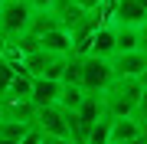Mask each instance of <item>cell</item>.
Wrapping results in <instances>:
<instances>
[{"mask_svg": "<svg viewBox=\"0 0 147 144\" xmlns=\"http://www.w3.org/2000/svg\"><path fill=\"white\" fill-rule=\"evenodd\" d=\"M98 98H101L105 118H131L137 98H141V85H137L134 79H115Z\"/></svg>", "mask_w": 147, "mask_h": 144, "instance_id": "1", "label": "cell"}, {"mask_svg": "<svg viewBox=\"0 0 147 144\" xmlns=\"http://www.w3.org/2000/svg\"><path fill=\"white\" fill-rule=\"evenodd\" d=\"M30 16H33V10H30L26 0H0V36L7 43L20 39L26 33Z\"/></svg>", "mask_w": 147, "mask_h": 144, "instance_id": "2", "label": "cell"}, {"mask_svg": "<svg viewBox=\"0 0 147 144\" xmlns=\"http://www.w3.org/2000/svg\"><path fill=\"white\" fill-rule=\"evenodd\" d=\"M115 75H111V62L108 59H95V56H82V72H79V89L85 95H101Z\"/></svg>", "mask_w": 147, "mask_h": 144, "instance_id": "3", "label": "cell"}, {"mask_svg": "<svg viewBox=\"0 0 147 144\" xmlns=\"http://www.w3.org/2000/svg\"><path fill=\"white\" fill-rule=\"evenodd\" d=\"M111 26H124V30H137L147 23V13L137 0H115V10H111Z\"/></svg>", "mask_w": 147, "mask_h": 144, "instance_id": "4", "label": "cell"}, {"mask_svg": "<svg viewBox=\"0 0 147 144\" xmlns=\"http://www.w3.org/2000/svg\"><path fill=\"white\" fill-rule=\"evenodd\" d=\"M108 62H111V75L115 79H137L147 69V56L141 49H134V53H115Z\"/></svg>", "mask_w": 147, "mask_h": 144, "instance_id": "5", "label": "cell"}, {"mask_svg": "<svg viewBox=\"0 0 147 144\" xmlns=\"http://www.w3.org/2000/svg\"><path fill=\"white\" fill-rule=\"evenodd\" d=\"M59 89H62V82H53V79H30V105H33V108L56 105V101H59Z\"/></svg>", "mask_w": 147, "mask_h": 144, "instance_id": "6", "label": "cell"}, {"mask_svg": "<svg viewBox=\"0 0 147 144\" xmlns=\"http://www.w3.org/2000/svg\"><path fill=\"white\" fill-rule=\"evenodd\" d=\"M85 56H95V59H111L115 56V30H111V23H101V26L92 33Z\"/></svg>", "mask_w": 147, "mask_h": 144, "instance_id": "7", "label": "cell"}, {"mask_svg": "<svg viewBox=\"0 0 147 144\" xmlns=\"http://www.w3.org/2000/svg\"><path fill=\"white\" fill-rule=\"evenodd\" d=\"M141 138V128L131 118H111V134H108V144H137Z\"/></svg>", "mask_w": 147, "mask_h": 144, "instance_id": "8", "label": "cell"}, {"mask_svg": "<svg viewBox=\"0 0 147 144\" xmlns=\"http://www.w3.org/2000/svg\"><path fill=\"white\" fill-rule=\"evenodd\" d=\"M39 49L42 53H53V56H69L72 53V39H69L65 30H49L39 36Z\"/></svg>", "mask_w": 147, "mask_h": 144, "instance_id": "9", "label": "cell"}, {"mask_svg": "<svg viewBox=\"0 0 147 144\" xmlns=\"http://www.w3.org/2000/svg\"><path fill=\"white\" fill-rule=\"evenodd\" d=\"M101 115H105V112H101V98H98V95H85V98H82V105L75 108V118H79L85 128H92V124L98 121Z\"/></svg>", "mask_w": 147, "mask_h": 144, "instance_id": "10", "label": "cell"}, {"mask_svg": "<svg viewBox=\"0 0 147 144\" xmlns=\"http://www.w3.org/2000/svg\"><path fill=\"white\" fill-rule=\"evenodd\" d=\"M82 98H85V92H82L79 85H62V89H59V101H56V105L65 108V112H75V108L82 105Z\"/></svg>", "mask_w": 147, "mask_h": 144, "instance_id": "11", "label": "cell"}, {"mask_svg": "<svg viewBox=\"0 0 147 144\" xmlns=\"http://www.w3.org/2000/svg\"><path fill=\"white\" fill-rule=\"evenodd\" d=\"M115 30V53H134L137 49V30H124V26H111Z\"/></svg>", "mask_w": 147, "mask_h": 144, "instance_id": "12", "label": "cell"}, {"mask_svg": "<svg viewBox=\"0 0 147 144\" xmlns=\"http://www.w3.org/2000/svg\"><path fill=\"white\" fill-rule=\"evenodd\" d=\"M108 134H111V118L101 115L98 121L92 124V131H88V138H85V144H108Z\"/></svg>", "mask_w": 147, "mask_h": 144, "instance_id": "13", "label": "cell"}, {"mask_svg": "<svg viewBox=\"0 0 147 144\" xmlns=\"http://www.w3.org/2000/svg\"><path fill=\"white\" fill-rule=\"evenodd\" d=\"M13 75H16V72H13L10 66L3 62V59H0V98H3L7 92H10V85H13Z\"/></svg>", "mask_w": 147, "mask_h": 144, "instance_id": "14", "label": "cell"}, {"mask_svg": "<svg viewBox=\"0 0 147 144\" xmlns=\"http://www.w3.org/2000/svg\"><path fill=\"white\" fill-rule=\"evenodd\" d=\"M131 121L147 124V92H141V98H137V105H134V112H131Z\"/></svg>", "mask_w": 147, "mask_h": 144, "instance_id": "15", "label": "cell"}, {"mask_svg": "<svg viewBox=\"0 0 147 144\" xmlns=\"http://www.w3.org/2000/svg\"><path fill=\"white\" fill-rule=\"evenodd\" d=\"M39 141H42V131H39V128H33V124H30V128L23 131V138L16 141V144H39Z\"/></svg>", "mask_w": 147, "mask_h": 144, "instance_id": "16", "label": "cell"}, {"mask_svg": "<svg viewBox=\"0 0 147 144\" xmlns=\"http://www.w3.org/2000/svg\"><path fill=\"white\" fill-rule=\"evenodd\" d=\"M26 3H30V10H33V13H49L56 0H26Z\"/></svg>", "mask_w": 147, "mask_h": 144, "instance_id": "17", "label": "cell"}, {"mask_svg": "<svg viewBox=\"0 0 147 144\" xmlns=\"http://www.w3.org/2000/svg\"><path fill=\"white\" fill-rule=\"evenodd\" d=\"M137 49L147 56V23H144V26H137Z\"/></svg>", "mask_w": 147, "mask_h": 144, "instance_id": "18", "label": "cell"}, {"mask_svg": "<svg viewBox=\"0 0 147 144\" xmlns=\"http://www.w3.org/2000/svg\"><path fill=\"white\" fill-rule=\"evenodd\" d=\"M72 3H75V7H79V10H82V13H92V10H95V7H98V3H101V0H72Z\"/></svg>", "mask_w": 147, "mask_h": 144, "instance_id": "19", "label": "cell"}, {"mask_svg": "<svg viewBox=\"0 0 147 144\" xmlns=\"http://www.w3.org/2000/svg\"><path fill=\"white\" fill-rule=\"evenodd\" d=\"M39 144H75V141H69V138H49V134H42Z\"/></svg>", "mask_w": 147, "mask_h": 144, "instance_id": "20", "label": "cell"}, {"mask_svg": "<svg viewBox=\"0 0 147 144\" xmlns=\"http://www.w3.org/2000/svg\"><path fill=\"white\" fill-rule=\"evenodd\" d=\"M134 82H137V85H141V92H147V69H144L141 75H137V79H134Z\"/></svg>", "mask_w": 147, "mask_h": 144, "instance_id": "21", "label": "cell"}, {"mask_svg": "<svg viewBox=\"0 0 147 144\" xmlns=\"http://www.w3.org/2000/svg\"><path fill=\"white\" fill-rule=\"evenodd\" d=\"M141 128V138H137V144H147V124H137Z\"/></svg>", "mask_w": 147, "mask_h": 144, "instance_id": "22", "label": "cell"}, {"mask_svg": "<svg viewBox=\"0 0 147 144\" xmlns=\"http://www.w3.org/2000/svg\"><path fill=\"white\" fill-rule=\"evenodd\" d=\"M137 3H141V7H144V13H147V0H137Z\"/></svg>", "mask_w": 147, "mask_h": 144, "instance_id": "23", "label": "cell"}, {"mask_svg": "<svg viewBox=\"0 0 147 144\" xmlns=\"http://www.w3.org/2000/svg\"><path fill=\"white\" fill-rule=\"evenodd\" d=\"M3 46H7V39H3V36H0V49H3Z\"/></svg>", "mask_w": 147, "mask_h": 144, "instance_id": "24", "label": "cell"}]
</instances>
